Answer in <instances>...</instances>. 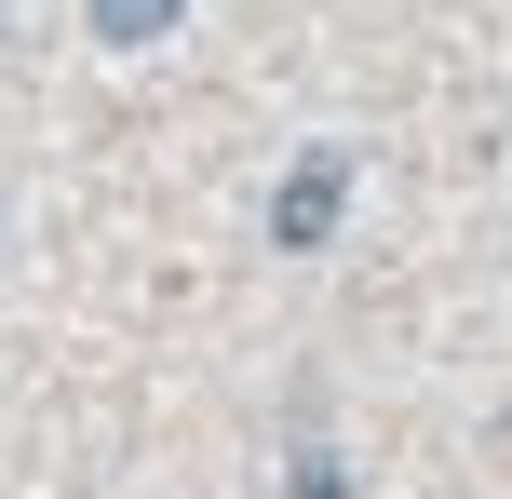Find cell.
<instances>
[{"label":"cell","mask_w":512,"mask_h":499,"mask_svg":"<svg viewBox=\"0 0 512 499\" xmlns=\"http://www.w3.org/2000/svg\"><path fill=\"white\" fill-rule=\"evenodd\" d=\"M337 216H351V149H297L283 189H270V243L310 257V243H337Z\"/></svg>","instance_id":"6da1fadb"},{"label":"cell","mask_w":512,"mask_h":499,"mask_svg":"<svg viewBox=\"0 0 512 499\" xmlns=\"http://www.w3.org/2000/svg\"><path fill=\"white\" fill-rule=\"evenodd\" d=\"M176 14H189V0H81V27H95L108 54H149V41H162Z\"/></svg>","instance_id":"7a4b0ae2"},{"label":"cell","mask_w":512,"mask_h":499,"mask_svg":"<svg viewBox=\"0 0 512 499\" xmlns=\"http://www.w3.org/2000/svg\"><path fill=\"white\" fill-rule=\"evenodd\" d=\"M283 499H351V473H337V459H324V446H310V459H297V473H283Z\"/></svg>","instance_id":"3957f363"},{"label":"cell","mask_w":512,"mask_h":499,"mask_svg":"<svg viewBox=\"0 0 512 499\" xmlns=\"http://www.w3.org/2000/svg\"><path fill=\"white\" fill-rule=\"evenodd\" d=\"M499 432H512V419H499Z\"/></svg>","instance_id":"277c9868"}]
</instances>
